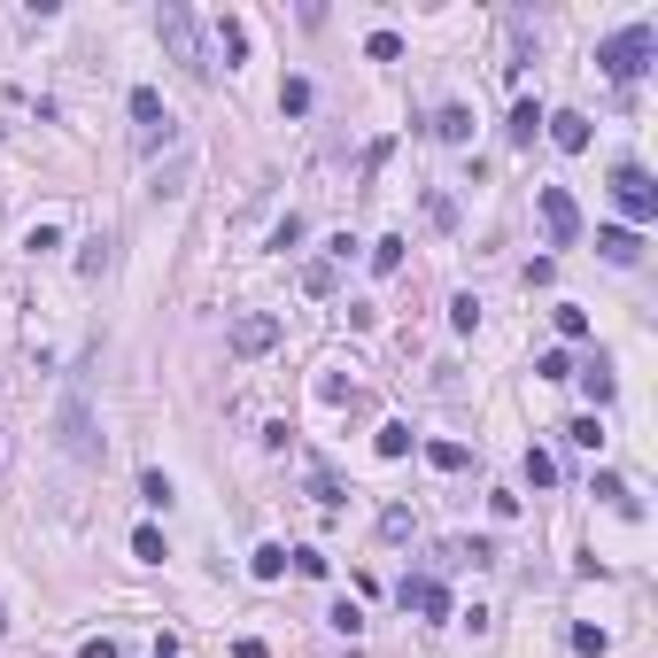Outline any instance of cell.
<instances>
[{
    "label": "cell",
    "instance_id": "1",
    "mask_svg": "<svg viewBox=\"0 0 658 658\" xmlns=\"http://www.w3.org/2000/svg\"><path fill=\"white\" fill-rule=\"evenodd\" d=\"M155 31H163V47H171V62H179L186 78H210V70H217L210 47H202V24H194V8H186V0H163V8H155Z\"/></svg>",
    "mask_w": 658,
    "mask_h": 658
},
{
    "label": "cell",
    "instance_id": "2",
    "mask_svg": "<svg viewBox=\"0 0 658 658\" xmlns=\"http://www.w3.org/2000/svg\"><path fill=\"white\" fill-rule=\"evenodd\" d=\"M651 55H658V31L651 24H628V31H612V39L597 47V62H604L612 86H635V78L651 70Z\"/></svg>",
    "mask_w": 658,
    "mask_h": 658
},
{
    "label": "cell",
    "instance_id": "3",
    "mask_svg": "<svg viewBox=\"0 0 658 658\" xmlns=\"http://www.w3.org/2000/svg\"><path fill=\"white\" fill-rule=\"evenodd\" d=\"M55 442H62V457H78V465H93L101 457V434H93V403L78 388L62 395V411H55Z\"/></svg>",
    "mask_w": 658,
    "mask_h": 658
},
{
    "label": "cell",
    "instance_id": "4",
    "mask_svg": "<svg viewBox=\"0 0 658 658\" xmlns=\"http://www.w3.org/2000/svg\"><path fill=\"white\" fill-rule=\"evenodd\" d=\"M132 140H140V155H155V148L179 140V124H171V109H163L155 86H132Z\"/></svg>",
    "mask_w": 658,
    "mask_h": 658
},
{
    "label": "cell",
    "instance_id": "5",
    "mask_svg": "<svg viewBox=\"0 0 658 658\" xmlns=\"http://www.w3.org/2000/svg\"><path fill=\"white\" fill-rule=\"evenodd\" d=\"M612 202L628 210V225H651V217H658V186H651V171H643V163H620V171H612Z\"/></svg>",
    "mask_w": 658,
    "mask_h": 658
},
{
    "label": "cell",
    "instance_id": "6",
    "mask_svg": "<svg viewBox=\"0 0 658 658\" xmlns=\"http://www.w3.org/2000/svg\"><path fill=\"white\" fill-rule=\"evenodd\" d=\"M542 233H550V248H573V240H581V202H573L566 186H542Z\"/></svg>",
    "mask_w": 658,
    "mask_h": 658
},
{
    "label": "cell",
    "instance_id": "7",
    "mask_svg": "<svg viewBox=\"0 0 658 658\" xmlns=\"http://www.w3.org/2000/svg\"><path fill=\"white\" fill-rule=\"evenodd\" d=\"M271 341H279V318H264V310L233 318V333H225V349H233V357H264Z\"/></svg>",
    "mask_w": 658,
    "mask_h": 658
},
{
    "label": "cell",
    "instance_id": "8",
    "mask_svg": "<svg viewBox=\"0 0 658 658\" xmlns=\"http://www.w3.org/2000/svg\"><path fill=\"white\" fill-rule=\"evenodd\" d=\"M395 604H403V612H426V620H449V589L442 581H411V573H403V581H395Z\"/></svg>",
    "mask_w": 658,
    "mask_h": 658
},
{
    "label": "cell",
    "instance_id": "9",
    "mask_svg": "<svg viewBox=\"0 0 658 658\" xmlns=\"http://www.w3.org/2000/svg\"><path fill=\"white\" fill-rule=\"evenodd\" d=\"M542 124H550V140H558L566 155L589 148V117H581V109H558V117H542Z\"/></svg>",
    "mask_w": 658,
    "mask_h": 658
},
{
    "label": "cell",
    "instance_id": "10",
    "mask_svg": "<svg viewBox=\"0 0 658 658\" xmlns=\"http://www.w3.org/2000/svg\"><path fill=\"white\" fill-rule=\"evenodd\" d=\"M597 256H604V264H635V256H643V240H635L628 225H604V233H597Z\"/></svg>",
    "mask_w": 658,
    "mask_h": 658
},
{
    "label": "cell",
    "instance_id": "11",
    "mask_svg": "<svg viewBox=\"0 0 658 658\" xmlns=\"http://www.w3.org/2000/svg\"><path fill=\"white\" fill-rule=\"evenodd\" d=\"M434 140H449V148H465V140H473V109H457V101H449L442 117H434Z\"/></svg>",
    "mask_w": 658,
    "mask_h": 658
},
{
    "label": "cell",
    "instance_id": "12",
    "mask_svg": "<svg viewBox=\"0 0 658 658\" xmlns=\"http://www.w3.org/2000/svg\"><path fill=\"white\" fill-rule=\"evenodd\" d=\"M597 496H604V504H612V511H628V519H635V511H643V504H635V496H628V480H620V473H597Z\"/></svg>",
    "mask_w": 658,
    "mask_h": 658
},
{
    "label": "cell",
    "instance_id": "13",
    "mask_svg": "<svg viewBox=\"0 0 658 658\" xmlns=\"http://www.w3.org/2000/svg\"><path fill=\"white\" fill-rule=\"evenodd\" d=\"M504 132H511V140H519V148H527V140H535V132H542V109H535V101H519V109H511V124H504Z\"/></svg>",
    "mask_w": 658,
    "mask_h": 658
},
{
    "label": "cell",
    "instance_id": "14",
    "mask_svg": "<svg viewBox=\"0 0 658 658\" xmlns=\"http://www.w3.org/2000/svg\"><path fill=\"white\" fill-rule=\"evenodd\" d=\"M248 573H256V581H279V573H287V550H279V542H264V550L248 558Z\"/></svg>",
    "mask_w": 658,
    "mask_h": 658
},
{
    "label": "cell",
    "instance_id": "15",
    "mask_svg": "<svg viewBox=\"0 0 658 658\" xmlns=\"http://www.w3.org/2000/svg\"><path fill=\"white\" fill-rule=\"evenodd\" d=\"M426 465H442V473H465V442H426Z\"/></svg>",
    "mask_w": 658,
    "mask_h": 658
},
{
    "label": "cell",
    "instance_id": "16",
    "mask_svg": "<svg viewBox=\"0 0 658 658\" xmlns=\"http://www.w3.org/2000/svg\"><path fill=\"white\" fill-rule=\"evenodd\" d=\"M380 457H411V426H403V419L380 426Z\"/></svg>",
    "mask_w": 658,
    "mask_h": 658
},
{
    "label": "cell",
    "instance_id": "17",
    "mask_svg": "<svg viewBox=\"0 0 658 658\" xmlns=\"http://www.w3.org/2000/svg\"><path fill=\"white\" fill-rule=\"evenodd\" d=\"M333 279H341L333 264H302V295H333Z\"/></svg>",
    "mask_w": 658,
    "mask_h": 658
},
{
    "label": "cell",
    "instance_id": "18",
    "mask_svg": "<svg viewBox=\"0 0 658 658\" xmlns=\"http://www.w3.org/2000/svg\"><path fill=\"white\" fill-rule=\"evenodd\" d=\"M279 109H287V117H302V109H310V78H287V86H279Z\"/></svg>",
    "mask_w": 658,
    "mask_h": 658
},
{
    "label": "cell",
    "instance_id": "19",
    "mask_svg": "<svg viewBox=\"0 0 658 658\" xmlns=\"http://www.w3.org/2000/svg\"><path fill=\"white\" fill-rule=\"evenodd\" d=\"M527 480H535V488H550V480H558V457H550V449H527Z\"/></svg>",
    "mask_w": 658,
    "mask_h": 658
},
{
    "label": "cell",
    "instance_id": "20",
    "mask_svg": "<svg viewBox=\"0 0 658 658\" xmlns=\"http://www.w3.org/2000/svg\"><path fill=\"white\" fill-rule=\"evenodd\" d=\"M372 271H403V240H372Z\"/></svg>",
    "mask_w": 658,
    "mask_h": 658
},
{
    "label": "cell",
    "instance_id": "21",
    "mask_svg": "<svg viewBox=\"0 0 658 658\" xmlns=\"http://www.w3.org/2000/svg\"><path fill=\"white\" fill-rule=\"evenodd\" d=\"M581 388H589V395H597V403H612V364H589V372H581Z\"/></svg>",
    "mask_w": 658,
    "mask_h": 658
},
{
    "label": "cell",
    "instance_id": "22",
    "mask_svg": "<svg viewBox=\"0 0 658 658\" xmlns=\"http://www.w3.org/2000/svg\"><path fill=\"white\" fill-rule=\"evenodd\" d=\"M287 558H295V573H310V581H326V573H333L326 550H287Z\"/></svg>",
    "mask_w": 658,
    "mask_h": 658
},
{
    "label": "cell",
    "instance_id": "23",
    "mask_svg": "<svg viewBox=\"0 0 658 658\" xmlns=\"http://www.w3.org/2000/svg\"><path fill=\"white\" fill-rule=\"evenodd\" d=\"M78 271H86V279H101V271H109V240H101V233L86 240V256H78Z\"/></svg>",
    "mask_w": 658,
    "mask_h": 658
},
{
    "label": "cell",
    "instance_id": "24",
    "mask_svg": "<svg viewBox=\"0 0 658 658\" xmlns=\"http://www.w3.org/2000/svg\"><path fill=\"white\" fill-rule=\"evenodd\" d=\"M364 55H372V62H395V55H403V39H395V31H372V39H364Z\"/></svg>",
    "mask_w": 658,
    "mask_h": 658
},
{
    "label": "cell",
    "instance_id": "25",
    "mask_svg": "<svg viewBox=\"0 0 658 658\" xmlns=\"http://www.w3.org/2000/svg\"><path fill=\"white\" fill-rule=\"evenodd\" d=\"M217 47H225V55H233V62H240V55H248V31H240V24H233V16H225V24H217Z\"/></svg>",
    "mask_w": 658,
    "mask_h": 658
},
{
    "label": "cell",
    "instance_id": "26",
    "mask_svg": "<svg viewBox=\"0 0 658 658\" xmlns=\"http://www.w3.org/2000/svg\"><path fill=\"white\" fill-rule=\"evenodd\" d=\"M380 535H388V542H403V535H411V511H403V504H388V511H380Z\"/></svg>",
    "mask_w": 658,
    "mask_h": 658
},
{
    "label": "cell",
    "instance_id": "27",
    "mask_svg": "<svg viewBox=\"0 0 658 658\" xmlns=\"http://www.w3.org/2000/svg\"><path fill=\"white\" fill-rule=\"evenodd\" d=\"M558 333H566V341H589V310H573V302H566V310H558Z\"/></svg>",
    "mask_w": 658,
    "mask_h": 658
},
{
    "label": "cell",
    "instance_id": "28",
    "mask_svg": "<svg viewBox=\"0 0 658 658\" xmlns=\"http://www.w3.org/2000/svg\"><path fill=\"white\" fill-rule=\"evenodd\" d=\"M140 496H148V504L163 511V504H171V480H163V473H155V465H148V473H140Z\"/></svg>",
    "mask_w": 658,
    "mask_h": 658
},
{
    "label": "cell",
    "instance_id": "29",
    "mask_svg": "<svg viewBox=\"0 0 658 658\" xmlns=\"http://www.w3.org/2000/svg\"><path fill=\"white\" fill-rule=\"evenodd\" d=\"M132 558H148V566H163V535H155V527H140V535H132Z\"/></svg>",
    "mask_w": 658,
    "mask_h": 658
},
{
    "label": "cell",
    "instance_id": "30",
    "mask_svg": "<svg viewBox=\"0 0 658 658\" xmlns=\"http://www.w3.org/2000/svg\"><path fill=\"white\" fill-rule=\"evenodd\" d=\"M310 496H318L326 511H341V480H333V473H310Z\"/></svg>",
    "mask_w": 658,
    "mask_h": 658
},
{
    "label": "cell",
    "instance_id": "31",
    "mask_svg": "<svg viewBox=\"0 0 658 658\" xmlns=\"http://www.w3.org/2000/svg\"><path fill=\"white\" fill-rule=\"evenodd\" d=\"M604 643H612L604 628H573V651H581V658H604Z\"/></svg>",
    "mask_w": 658,
    "mask_h": 658
},
{
    "label": "cell",
    "instance_id": "32",
    "mask_svg": "<svg viewBox=\"0 0 658 658\" xmlns=\"http://www.w3.org/2000/svg\"><path fill=\"white\" fill-rule=\"evenodd\" d=\"M457 558H473V566H496V542L473 535V542H457Z\"/></svg>",
    "mask_w": 658,
    "mask_h": 658
},
{
    "label": "cell",
    "instance_id": "33",
    "mask_svg": "<svg viewBox=\"0 0 658 658\" xmlns=\"http://www.w3.org/2000/svg\"><path fill=\"white\" fill-rule=\"evenodd\" d=\"M326 620H333V628H341V635H364V612H357V604H333Z\"/></svg>",
    "mask_w": 658,
    "mask_h": 658
},
{
    "label": "cell",
    "instance_id": "34",
    "mask_svg": "<svg viewBox=\"0 0 658 658\" xmlns=\"http://www.w3.org/2000/svg\"><path fill=\"white\" fill-rule=\"evenodd\" d=\"M535 372H542V380H573V357H566V349H550V357H542Z\"/></svg>",
    "mask_w": 658,
    "mask_h": 658
},
{
    "label": "cell",
    "instance_id": "35",
    "mask_svg": "<svg viewBox=\"0 0 658 658\" xmlns=\"http://www.w3.org/2000/svg\"><path fill=\"white\" fill-rule=\"evenodd\" d=\"M566 434H573V442H581V449H597V442H604V426H597V411H589V419H573V426H566Z\"/></svg>",
    "mask_w": 658,
    "mask_h": 658
},
{
    "label": "cell",
    "instance_id": "36",
    "mask_svg": "<svg viewBox=\"0 0 658 658\" xmlns=\"http://www.w3.org/2000/svg\"><path fill=\"white\" fill-rule=\"evenodd\" d=\"M78 658H124V651L109 643V635H86V643H78Z\"/></svg>",
    "mask_w": 658,
    "mask_h": 658
}]
</instances>
